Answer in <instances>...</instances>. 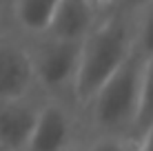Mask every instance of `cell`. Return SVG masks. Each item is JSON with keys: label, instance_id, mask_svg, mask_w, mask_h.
<instances>
[{"label": "cell", "instance_id": "ba28073f", "mask_svg": "<svg viewBox=\"0 0 153 151\" xmlns=\"http://www.w3.org/2000/svg\"><path fill=\"white\" fill-rule=\"evenodd\" d=\"M60 0H13L11 11L18 27L29 36H45Z\"/></svg>", "mask_w": 153, "mask_h": 151}, {"label": "cell", "instance_id": "5b68a950", "mask_svg": "<svg viewBox=\"0 0 153 151\" xmlns=\"http://www.w3.org/2000/svg\"><path fill=\"white\" fill-rule=\"evenodd\" d=\"M33 87L36 74L29 49L13 40H0V100L31 96Z\"/></svg>", "mask_w": 153, "mask_h": 151}, {"label": "cell", "instance_id": "7c38bea8", "mask_svg": "<svg viewBox=\"0 0 153 151\" xmlns=\"http://www.w3.org/2000/svg\"><path fill=\"white\" fill-rule=\"evenodd\" d=\"M135 144H138V151H153V120L138 133Z\"/></svg>", "mask_w": 153, "mask_h": 151}, {"label": "cell", "instance_id": "52a82bcc", "mask_svg": "<svg viewBox=\"0 0 153 151\" xmlns=\"http://www.w3.org/2000/svg\"><path fill=\"white\" fill-rule=\"evenodd\" d=\"M98 18L100 11L89 0H60L45 36L60 40H82L93 29Z\"/></svg>", "mask_w": 153, "mask_h": 151}, {"label": "cell", "instance_id": "8fae6325", "mask_svg": "<svg viewBox=\"0 0 153 151\" xmlns=\"http://www.w3.org/2000/svg\"><path fill=\"white\" fill-rule=\"evenodd\" d=\"M87 151H138L133 138L120 136V133H100L87 147Z\"/></svg>", "mask_w": 153, "mask_h": 151}, {"label": "cell", "instance_id": "277c9868", "mask_svg": "<svg viewBox=\"0 0 153 151\" xmlns=\"http://www.w3.org/2000/svg\"><path fill=\"white\" fill-rule=\"evenodd\" d=\"M76 136V120L62 102L49 100L38 109L25 151H69Z\"/></svg>", "mask_w": 153, "mask_h": 151}, {"label": "cell", "instance_id": "6da1fadb", "mask_svg": "<svg viewBox=\"0 0 153 151\" xmlns=\"http://www.w3.org/2000/svg\"><path fill=\"white\" fill-rule=\"evenodd\" d=\"M135 49L133 13L118 7L109 16L98 18L93 29L80 42L78 71L73 80V98L87 105L98 87L129 58Z\"/></svg>", "mask_w": 153, "mask_h": 151}, {"label": "cell", "instance_id": "7a4b0ae2", "mask_svg": "<svg viewBox=\"0 0 153 151\" xmlns=\"http://www.w3.org/2000/svg\"><path fill=\"white\" fill-rule=\"evenodd\" d=\"M142 69H144V56L133 49L129 58L89 98L84 107H89L91 124L98 129V133H120L131 138L140 111Z\"/></svg>", "mask_w": 153, "mask_h": 151}, {"label": "cell", "instance_id": "8992f818", "mask_svg": "<svg viewBox=\"0 0 153 151\" xmlns=\"http://www.w3.org/2000/svg\"><path fill=\"white\" fill-rule=\"evenodd\" d=\"M40 105L31 96L0 100V144L7 151H25Z\"/></svg>", "mask_w": 153, "mask_h": 151}, {"label": "cell", "instance_id": "4fadbf2b", "mask_svg": "<svg viewBox=\"0 0 153 151\" xmlns=\"http://www.w3.org/2000/svg\"><path fill=\"white\" fill-rule=\"evenodd\" d=\"M0 151H7V149H4V147H2V144H0Z\"/></svg>", "mask_w": 153, "mask_h": 151}, {"label": "cell", "instance_id": "9c48e42d", "mask_svg": "<svg viewBox=\"0 0 153 151\" xmlns=\"http://www.w3.org/2000/svg\"><path fill=\"white\" fill-rule=\"evenodd\" d=\"M153 120V54L144 58V69H142V98H140V111L133 124L131 138H138V133Z\"/></svg>", "mask_w": 153, "mask_h": 151}, {"label": "cell", "instance_id": "3957f363", "mask_svg": "<svg viewBox=\"0 0 153 151\" xmlns=\"http://www.w3.org/2000/svg\"><path fill=\"white\" fill-rule=\"evenodd\" d=\"M38 47L29 49L36 85L51 93L73 91L82 40H60L51 36H38Z\"/></svg>", "mask_w": 153, "mask_h": 151}, {"label": "cell", "instance_id": "30bf717a", "mask_svg": "<svg viewBox=\"0 0 153 151\" xmlns=\"http://www.w3.org/2000/svg\"><path fill=\"white\" fill-rule=\"evenodd\" d=\"M131 13H133L135 49L146 58L153 54V0H146Z\"/></svg>", "mask_w": 153, "mask_h": 151}]
</instances>
